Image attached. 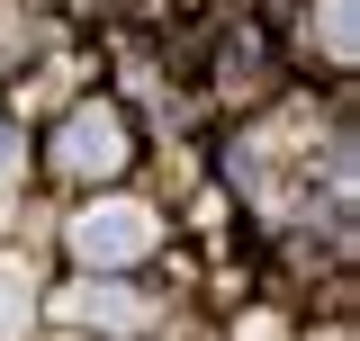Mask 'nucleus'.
Here are the masks:
<instances>
[{"label": "nucleus", "mask_w": 360, "mask_h": 341, "mask_svg": "<svg viewBox=\"0 0 360 341\" xmlns=\"http://www.w3.org/2000/svg\"><path fill=\"white\" fill-rule=\"evenodd\" d=\"M0 170H18V126L0 117Z\"/></svg>", "instance_id": "nucleus-6"}, {"label": "nucleus", "mask_w": 360, "mask_h": 341, "mask_svg": "<svg viewBox=\"0 0 360 341\" xmlns=\"http://www.w3.org/2000/svg\"><path fill=\"white\" fill-rule=\"evenodd\" d=\"M135 162V135H127V117L117 108H72L63 117V135H54V170H72V180H117V170Z\"/></svg>", "instance_id": "nucleus-1"}, {"label": "nucleus", "mask_w": 360, "mask_h": 341, "mask_svg": "<svg viewBox=\"0 0 360 341\" xmlns=\"http://www.w3.org/2000/svg\"><path fill=\"white\" fill-rule=\"evenodd\" d=\"M324 45H333V63H352V0H324Z\"/></svg>", "instance_id": "nucleus-5"}, {"label": "nucleus", "mask_w": 360, "mask_h": 341, "mask_svg": "<svg viewBox=\"0 0 360 341\" xmlns=\"http://www.w3.org/2000/svg\"><path fill=\"white\" fill-rule=\"evenodd\" d=\"M153 252V215L144 207H82L72 215V260L82 269H127Z\"/></svg>", "instance_id": "nucleus-2"}, {"label": "nucleus", "mask_w": 360, "mask_h": 341, "mask_svg": "<svg viewBox=\"0 0 360 341\" xmlns=\"http://www.w3.org/2000/svg\"><path fill=\"white\" fill-rule=\"evenodd\" d=\"M27 305H37V288H27V269L9 260V269H0V341H18V323H27Z\"/></svg>", "instance_id": "nucleus-4"}, {"label": "nucleus", "mask_w": 360, "mask_h": 341, "mask_svg": "<svg viewBox=\"0 0 360 341\" xmlns=\"http://www.w3.org/2000/svg\"><path fill=\"white\" fill-rule=\"evenodd\" d=\"M72 314L82 323H108V333H135L144 323V297L135 288H72Z\"/></svg>", "instance_id": "nucleus-3"}]
</instances>
